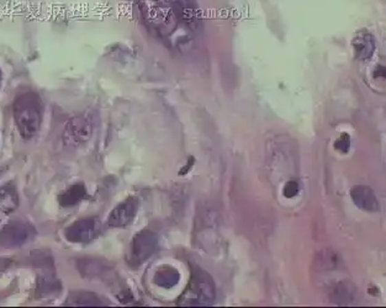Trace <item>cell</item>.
Wrapping results in <instances>:
<instances>
[{
	"label": "cell",
	"instance_id": "cell-1",
	"mask_svg": "<svg viewBox=\"0 0 386 308\" xmlns=\"http://www.w3.org/2000/svg\"><path fill=\"white\" fill-rule=\"evenodd\" d=\"M12 112L21 137L34 139L43 123V104L40 95L34 91L19 95L12 104Z\"/></svg>",
	"mask_w": 386,
	"mask_h": 308
},
{
	"label": "cell",
	"instance_id": "cell-2",
	"mask_svg": "<svg viewBox=\"0 0 386 308\" xmlns=\"http://www.w3.org/2000/svg\"><path fill=\"white\" fill-rule=\"evenodd\" d=\"M215 296L216 290L212 276L205 270L194 266L190 283L178 300V305L193 307L210 306L215 301Z\"/></svg>",
	"mask_w": 386,
	"mask_h": 308
},
{
	"label": "cell",
	"instance_id": "cell-3",
	"mask_svg": "<svg viewBox=\"0 0 386 308\" xmlns=\"http://www.w3.org/2000/svg\"><path fill=\"white\" fill-rule=\"evenodd\" d=\"M158 248V236L150 230H144L133 237L130 244L128 263L133 266L144 264L150 259Z\"/></svg>",
	"mask_w": 386,
	"mask_h": 308
},
{
	"label": "cell",
	"instance_id": "cell-4",
	"mask_svg": "<svg viewBox=\"0 0 386 308\" xmlns=\"http://www.w3.org/2000/svg\"><path fill=\"white\" fill-rule=\"evenodd\" d=\"M36 237L34 226L26 222L14 221L6 224L0 232V246L4 248L23 247Z\"/></svg>",
	"mask_w": 386,
	"mask_h": 308
},
{
	"label": "cell",
	"instance_id": "cell-5",
	"mask_svg": "<svg viewBox=\"0 0 386 308\" xmlns=\"http://www.w3.org/2000/svg\"><path fill=\"white\" fill-rule=\"evenodd\" d=\"M99 233V224L95 218H83L67 227L65 237L72 243H88Z\"/></svg>",
	"mask_w": 386,
	"mask_h": 308
},
{
	"label": "cell",
	"instance_id": "cell-6",
	"mask_svg": "<svg viewBox=\"0 0 386 308\" xmlns=\"http://www.w3.org/2000/svg\"><path fill=\"white\" fill-rule=\"evenodd\" d=\"M137 210H139L137 199L128 198L110 212L108 224L110 227H114V228H125L126 226L133 222V218L137 213Z\"/></svg>",
	"mask_w": 386,
	"mask_h": 308
},
{
	"label": "cell",
	"instance_id": "cell-7",
	"mask_svg": "<svg viewBox=\"0 0 386 308\" xmlns=\"http://www.w3.org/2000/svg\"><path fill=\"white\" fill-rule=\"evenodd\" d=\"M91 134V123L88 119L79 116L68 122L65 131L67 143L80 145L88 141Z\"/></svg>",
	"mask_w": 386,
	"mask_h": 308
},
{
	"label": "cell",
	"instance_id": "cell-8",
	"mask_svg": "<svg viewBox=\"0 0 386 308\" xmlns=\"http://www.w3.org/2000/svg\"><path fill=\"white\" fill-rule=\"evenodd\" d=\"M350 198L354 205L363 211L378 212L381 210L379 200L372 187L365 185H356L350 190Z\"/></svg>",
	"mask_w": 386,
	"mask_h": 308
},
{
	"label": "cell",
	"instance_id": "cell-9",
	"mask_svg": "<svg viewBox=\"0 0 386 308\" xmlns=\"http://www.w3.org/2000/svg\"><path fill=\"white\" fill-rule=\"evenodd\" d=\"M354 54L358 60H369L375 52V38L368 31H361L356 34L352 43Z\"/></svg>",
	"mask_w": 386,
	"mask_h": 308
},
{
	"label": "cell",
	"instance_id": "cell-10",
	"mask_svg": "<svg viewBox=\"0 0 386 308\" xmlns=\"http://www.w3.org/2000/svg\"><path fill=\"white\" fill-rule=\"evenodd\" d=\"M356 296V286L347 280L338 283L336 286H333L331 291L332 301L337 303V305H341V306H345V305L354 303Z\"/></svg>",
	"mask_w": 386,
	"mask_h": 308
},
{
	"label": "cell",
	"instance_id": "cell-11",
	"mask_svg": "<svg viewBox=\"0 0 386 308\" xmlns=\"http://www.w3.org/2000/svg\"><path fill=\"white\" fill-rule=\"evenodd\" d=\"M67 306H84V307H99L103 306V300L100 297L88 292V291H74L66 301Z\"/></svg>",
	"mask_w": 386,
	"mask_h": 308
},
{
	"label": "cell",
	"instance_id": "cell-12",
	"mask_svg": "<svg viewBox=\"0 0 386 308\" xmlns=\"http://www.w3.org/2000/svg\"><path fill=\"white\" fill-rule=\"evenodd\" d=\"M179 279H181V274L175 268L170 265H163L162 268H159L155 274L153 281L159 287L170 289V287H174L175 285L179 283Z\"/></svg>",
	"mask_w": 386,
	"mask_h": 308
},
{
	"label": "cell",
	"instance_id": "cell-13",
	"mask_svg": "<svg viewBox=\"0 0 386 308\" xmlns=\"http://www.w3.org/2000/svg\"><path fill=\"white\" fill-rule=\"evenodd\" d=\"M19 206V195L16 189L12 184L0 187V212L10 213L15 211Z\"/></svg>",
	"mask_w": 386,
	"mask_h": 308
},
{
	"label": "cell",
	"instance_id": "cell-14",
	"mask_svg": "<svg viewBox=\"0 0 386 308\" xmlns=\"http://www.w3.org/2000/svg\"><path fill=\"white\" fill-rule=\"evenodd\" d=\"M85 195H87V190H85L84 185L76 184L62 193L58 201H60V206L71 207V206L77 205L79 201L84 199Z\"/></svg>",
	"mask_w": 386,
	"mask_h": 308
},
{
	"label": "cell",
	"instance_id": "cell-15",
	"mask_svg": "<svg viewBox=\"0 0 386 308\" xmlns=\"http://www.w3.org/2000/svg\"><path fill=\"white\" fill-rule=\"evenodd\" d=\"M60 283L54 276L43 275L38 279L37 284V295L40 297H49L55 295L60 291Z\"/></svg>",
	"mask_w": 386,
	"mask_h": 308
},
{
	"label": "cell",
	"instance_id": "cell-16",
	"mask_svg": "<svg viewBox=\"0 0 386 308\" xmlns=\"http://www.w3.org/2000/svg\"><path fill=\"white\" fill-rule=\"evenodd\" d=\"M299 190H300V185L297 184V182L290 180V182L285 184V187H284V196L288 198V199H293L299 193Z\"/></svg>",
	"mask_w": 386,
	"mask_h": 308
},
{
	"label": "cell",
	"instance_id": "cell-17",
	"mask_svg": "<svg viewBox=\"0 0 386 308\" xmlns=\"http://www.w3.org/2000/svg\"><path fill=\"white\" fill-rule=\"evenodd\" d=\"M350 145V137L347 134H344L342 139H338L337 142H336V148H337L338 151L348 152Z\"/></svg>",
	"mask_w": 386,
	"mask_h": 308
},
{
	"label": "cell",
	"instance_id": "cell-18",
	"mask_svg": "<svg viewBox=\"0 0 386 308\" xmlns=\"http://www.w3.org/2000/svg\"><path fill=\"white\" fill-rule=\"evenodd\" d=\"M0 82H1V72H0Z\"/></svg>",
	"mask_w": 386,
	"mask_h": 308
}]
</instances>
